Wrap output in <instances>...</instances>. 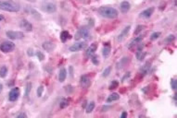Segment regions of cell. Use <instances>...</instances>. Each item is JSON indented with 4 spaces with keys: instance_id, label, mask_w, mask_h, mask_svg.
Wrapping results in <instances>:
<instances>
[{
    "instance_id": "cell-1",
    "label": "cell",
    "mask_w": 177,
    "mask_h": 118,
    "mask_svg": "<svg viewBox=\"0 0 177 118\" xmlns=\"http://www.w3.org/2000/svg\"><path fill=\"white\" fill-rule=\"evenodd\" d=\"M0 9L7 12H18L21 9V6L13 0L0 1Z\"/></svg>"
},
{
    "instance_id": "cell-2",
    "label": "cell",
    "mask_w": 177,
    "mask_h": 118,
    "mask_svg": "<svg viewBox=\"0 0 177 118\" xmlns=\"http://www.w3.org/2000/svg\"><path fill=\"white\" fill-rule=\"evenodd\" d=\"M99 14L106 19H116L118 17V11L111 7H101L98 9Z\"/></svg>"
},
{
    "instance_id": "cell-3",
    "label": "cell",
    "mask_w": 177,
    "mask_h": 118,
    "mask_svg": "<svg viewBox=\"0 0 177 118\" xmlns=\"http://www.w3.org/2000/svg\"><path fill=\"white\" fill-rule=\"evenodd\" d=\"M89 36H90V32H89V30L86 27H82L78 30V31L76 32L75 34V40L78 41L80 39H88Z\"/></svg>"
},
{
    "instance_id": "cell-4",
    "label": "cell",
    "mask_w": 177,
    "mask_h": 118,
    "mask_svg": "<svg viewBox=\"0 0 177 118\" xmlns=\"http://www.w3.org/2000/svg\"><path fill=\"white\" fill-rule=\"evenodd\" d=\"M15 48V44L12 42H3L0 44V50L3 53H9Z\"/></svg>"
},
{
    "instance_id": "cell-5",
    "label": "cell",
    "mask_w": 177,
    "mask_h": 118,
    "mask_svg": "<svg viewBox=\"0 0 177 118\" xmlns=\"http://www.w3.org/2000/svg\"><path fill=\"white\" fill-rule=\"evenodd\" d=\"M6 35L7 36V38H9L10 40H20L24 37L23 32H21V31H8L6 32Z\"/></svg>"
},
{
    "instance_id": "cell-6",
    "label": "cell",
    "mask_w": 177,
    "mask_h": 118,
    "mask_svg": "<svg viewBox=\"0 0 177 118\" xmlns=\"http://www.w3.org/2000/svg\"><path fill=\"white\" fill-rule=\"evenodd\" d=\"M20 89L18 87H15L13 89H11V90L8 93V100L10 101H17L20 97Z\"/></svg>"
},
{
    "instance_id": "cell-7",
    "label": "cell",
    "mask_w": 177,
    "mask_h": 118,
    "mask_svg": "<svg viewBox=\"0 0 177 118\" xmlns=\"http://www.w3.org/2000/svg\"><path fill=\"white\" fill-rule=\"evenodd\" d=\"M41 8H42V10H44L45 12H47V13H54V12L57 11V7L53 3L43 4L41 6Z\"/></svg>"
},
{
    "instance_id": "cell-8",
    "label": "cell",
    "mask_w": 177,
    "mask_h": 118,
    "mask_svg": "<svg viewBox=\"0 0 177 118\" xmlns=\"http://www.w3.org/2000/svg\"><path fill=\"white\" fill-rule=\"evenodd\" d=\"M86 47V42H76L73 45H71L70 47V51L71 52H78L81 51L83 49H85Z\"/></svg>"
},
{
    "instance_id": "cell-9",
    "label": "cell",
    "mask_w": 177,
    "mask_h": 118,
    "mask_svg": "<svg viewBox=\"0 0 177 118\" xmlns=\"http://www.w3.org/2000/svg\"><path fill=\"white\" fill-rule=\"evenodd\" d=\"M20 28L25 31H32V25L27 20H21V22H20Z\"/></svg>"
},
{
    "instance_id": "cell-10",
    "label": "cell",
    "mask_w": 177,
    "mask_h": 118,
    "mask_svg": "<svg viewBox=\"0 0 177 118\" xmlns=\"http://www.w3.org/2000/svg\"><path fill=\"white\" fill-rule=\"evenodd\" d=\"M154 10H155V7H148V8L145 9L144 11H142L141 13H140V17L144 18V19H148V18L151 17V15L153 14Z\"/></svg>"
},
{
    "instance_id": "cell-11",
    "label": "cell",
    "mask_w": 177,
    "mask_h": 118,
    "mask_svg": "<svg viewBox=\"0 0 177 118\" xmlns=\"http://www.w3.org/2000/svg\"><path fill=\"white\" fill-rule=\"evenodd\" d=\"M130 29H131V26H127V27H125V28L122 30V31L118 35V38H117L118 42H122V41H123L124 39H125V37H126L128 35V33H129Z\"/></svg>"
},
{
    "instance_id": "cell-12",
    "label": "cell",
    "mask_w": 177,
    "mask_h": 118,
    "mask_svg": "<svg viewBox=\"0 0 177 118\" xmlns=\"http://www.w3.org/2000/svg\"><path fill=\"white\" fill-rule=\"evenodd\" d=\"M80 83H81L82 87L83 88H87L90 86V83H91V81H90V78L88 76H86V75H84V76H82L80 78Z\"/></svg>"
},
{
    "instance_id": "cell-13",
    "label": "cell",
    "mask_w": 177,
    "mask_h": 118,
    "mask_svg": "<svg viewBox=\"0 0 177 118\" xmlns=\"http://www.w3.org/2000/svg\"><path fill=\"white\" fill-rule=\"evenodd\" d=\"M42 46H43V48L45 49L46 52H48V53L52 52L54 49H55V44H54L53 42H43Z\"/></svg>"
},
{
    "instance_id": "cell-14",
    "label": "cell",
    "mask_w": 177,
    "mask_h": 118,
    "mask_svg": "<svg viewBox=\"0 0 177 118\" xmlns=\"http://www.w3.org/2000/svg\"><path fill=\"white\" fill-rule=\"evenodd\" d=\"M120 8L122 13H127L128 11L130 10V8H131V5L127 1H123V2L120 3Z\"/></svg>"
},
{
    "instance_id": "cell-15",
    "label": "cell",
    "mask_w": 177,
    "mask_h": 118,
    "mask_svg": "<svg viewBox=\"0 0 177 118\" xmlns=\"http://www.w3.org/2000/svg\"><path fill=\"white\" fill-rule=\"evenodd\" d=\"M96 49H97V44H96V43H92V44L87 48L85 55H86L87 56H93V55L95 54V52L96 51Z\"/></svg>"
},
{
    "instance_id": "cell-16",
    "label": "cell",
    "mask_w": 177,
    "mask_h": 118,
    "mask_svg": "<svg viewBox=\"0 0 177 118\" xmlns=\"http://www.w3.org/2000/svg\"><path fill=\"white\" fill-rule=\"evenodd\" d=\"M142 40H143V37L142 36H138V37H135L133 41H132L130 43H129V45H128V47L129 48H132V47H134V46H135V45L137 44H140V42H142Z\"/></svg>"
},
{
    "instance_id": "cell-17",
    "label": "cell",
    "mask_w": 177,
    "mask_h": 118,
    "mask_svg": "<svg viewBox=\"0 0 177 118\" xmlns=\"http://www.w3.org/2000/svg\"><path fill=\"white\" fill-rule=\"evenodd\" d=\"M120 99V95L118 93H116V92H114V93H111L108 97V99H107V102H112V101H118Z\"/></svg>"
},
{
    "instance_id": "cell-18",
    "label": "cell",
    "mask_w": 177,
    "mask_h": 118,
    "mask_svg": "<svg viewBox=\"0 0 177 118\" xmlns=\"http://www.w3.org/2000/svg\"><path fill=\"white\" fill-rule=\"evenodd\" d=\"M66 77H67V70L65 69V68H61L59 73V82H63L65 79H66Z\"/></svg>"
},
{
    "instance_id": "cell-19",
    "label": "cell",
    "mask_w": 177,
    "mask_h": 118,
    "mask_svg": "<svg viewBox=\"0 0 177 118\" xmlns=\"http://www.w3.org/2000/svg\"><path fill=\"white\" fill-rule=\"evenodd\" d=\"M149 67H150V63H146L145 65L141 67V69H140V73H141L143 76L146 75V74L148 72Z\"/></svg>"
},
{
    "instance_id": "cell-20",
    "label": "cell",
    "mask_w": 177,
    "mask_h": 118,
    "mask_svg": "<svg viewBox=\"0 0 177 118\" xmlns=\"http://www.w3.org/2000/svg\"><path fill=\"white\" fill-rule=\"evenodd\" d=\"M129 61V59L127 58V57H123V58L120 60V62L117 64V69H120V68H121V67H123L125 65H126V63Z\"/></svg>"
},
{
    "instance_id": "cell-21",
    "label": "cell",
    "mask_w": 177,
    "mask_h": 118,
    "mask_svg": "<svg viewBox=\"0 0 177 118\" xmlns=\"http://www.w3.org/2000/svg\"><path fill=\"white\" fill-rule=\"evenodd\" d=\"M7 74V67L6 66H2L0 67V78H2V79L6 78Z\"/></svg>"
},
{
    "instance_id": "cell-22",
    "label": "cell",
    "mask_w": 177,
    "mask_h": 118,
    "mask_svg": "<svg viewBox=\"0 0 177 118\" xmlns=\"http://www.w3.org/2000/svg\"><path fill=\"white\" fill-rule=\"evenodd\" d=\"M70 35H69V32L67 31H63L61 32V34H60V39H61V42H65L67 41L68 37H69Z\"/></svg>"
},
{
    "instance_id": "cell-23",
    "label": "cell",
    "mask_w": 177,
    "mask_h": 118,
    "mask_svg": "<svg viewBox=\"0 0 177 118\" xmlns=\"http://www.w3.org/2000/svg\"><path fill=\"white\" fill-rule=\"evenodd\" d=\"M94 109H95V102H94V101H91V102H89L87 107H86V113H87V114H90V113H92Z\"/></svg>"
},
{
    "instance_id": "cell-24",
    "label": "cell",
    "mask_w": 177,
    "mask_h": 118,
    "mask_svg": "<svg viewBox=\"0 0 177 118\" xmlns=\"http://www.w3.org/2000/svg\"><path fill=\"white\" fill-rule=\"evenodd\" d=\"M69 102H70V101H69L68 99H63L62 101H60L59 107L61 108V109H64V108H66L68 105H69Z\"/></svg>"
},
{
    "instance_id": "cell-25",
    "label": "cell",
    "mask_w": 177,
    "mask_h": 118,
    "mask_svg": "<svg viewBox=\"0 0 177 118\" xmlns=\"http://www.w3.org/2000/svg\"><path fill=\"white\" fill-rule=\"evenodd\" d=\"M174 39H175V36L174 34H171L169 36H167L165 40H164V42H166V43H171V42H173L174 41Z\"/></svg>"
},
{
    "instance_id": "cell-26",
    "label": "cell",
    "mask_w": 177,
    "mask_h": 118,
    "mask_svg": "<svg viewBox=\"0 0 177 118\" xmlns=\"http://www.w3.org/2000/svg\"><path fill=\"white\" fill-rule=\"evenodd\" d=\"M145 56H146V53L145 52H142V51H137V53H136V57H137V59L139 60V61L143 60V59H144V57H145Z\"/></svg>"
},
{
    "instance_id": "cell-27",
    "label": "cell",
    "mask_w": 177,
    "mask_h": 118,
    "mask_svg": "<svg viewBox=\"0 0 177 118\" xmlns=\"http://www.w3.org/2000/svg\"><path fill=\"white\" fill-rule=\"evenodd\" d=\"M102 54H103V56H104V57H108L110 54V47H104L103 50H102Z\"/></svg>"
},
{
    "instance_id": "cell-28",
    "label": "cell",
    "mask_w": 177,
    "mask_h": 118,
    "mask_svg": "<svg viewBox=\"0 0 177 118\" xmlns=\"http://www.w3.org/2000/svg\"><path fill=\"white\" fill-rule=\"evenodd\" d=\"M159 36H160V32H153L151 36H150V40L151 41H155V40L159 38Z\"/></svg>"
},
{
    "instance_id": "cell-29",
    "label": "cell",
    "mask_w": 177,
    "mask_h": 118,
    "mask_svg": "<svg viewBox=\"0 0 177 118\" xmlns=\"http://www.w3.org/2000/svg\"><path fill=\"white\" fill-rule=\"evenodd\" d=\"M110 66H108L107 68H105L104 69V71H103V73H102V76L104 77V78H106V77H108L109 75H110Z\"/></svg>"
},
{
    "instance_id": "cell-30",
    "label": "cell",
    "mask_w": 177,
    "mask_h": 118,
    "mask_svg": "<svg viewBox=\"0 0 177 118\" xmlns=\"http://www.w3.org/2000/svg\"><path fill=\"white\" fill-rule=\"evenodd\" d=\"M118 86H119V83H118L117 80H113V81L111 82V84H110V90H115V89H116Z\"/></svg>"
},
{
    "instance_id": "cell-31",
    "label": "cell",
    "mask_w": 177,
    "mask_h": 118,
    "mask_svg": "<svg viewBox=\"0 0 177 118\" xmlns=\"http://www.w3.org/2000/svg\"><path fill=\"white\" fill-rule=\"evenodd\" d=\"M171 87L174 90H176V88H177V82H176V79H173L171 80Z\"/></svg>"
},
{
    "instance_id": "cell-32",
    "label": "cell",
    "mask_w": 177,
    "mask_h": 118,
    "mask_svg": "<svg viewBox=\"0 0 177 118\" xmlns=\"http://www.w3.org/2000/svg\"><path fill=\"white\" fill-rule=\"evenodd\" d=\"M36 56H37V57H38L40 61H43L45 59V55L41 51H36Z\"/></svg>"
},
{
    "instance_id": "cell-33",
    "label": "cell",
    "mask_w": 177,
    "mask_h": 118,
    "mask_svg": "<svg viewBox=\"0 0 177 118\" xmlns=\"http://www.w3.org/2000/svg\"><path fill=\"white\" fill-rule=\"evenodd\" d=\"M143 29H144V26H143V25H138L137 27H136V29H135V35H137L138 33H140Z\"/></svg>"
},
{
    "instance_id": "cell-34",
    "label": "cell",
    "mask_w": 177,
    "mask_h": 118,
    "mask_svg": "<svg viewBox=\"0 0 177 118\" xmlns=\"http://www.w3.org/2000/svg\"><path fill=\"white\" fill-rule=\"evenodd\" d=\"M43 91H44V86H40V87L37 89V95H38V97H41V96H42Z\"/></svg>"
},
{
    "instance_id": "cell-35",
    "label": "cell",
    "mask_w": 177,
    "mask_h": 118,
    "mask_svg": "<svg viewBox=\"0 0 177 118\" xmlns=\"http://www.w3.org/2000/svg\"><path fill=\"white\" fill-rule=\"evenodd\" d=\"M31 88H32V84H31V83L27 84V87H26V93H25V95H26V96H28V95H29V92L31 91Z\"/></svg>"
},
{
    "instance_id": "cell-36",
    "label": "cell",
    "mask_w": 177,
    "mask_h": 118,
    "mask_svg": "<svg viewBox=\"0 0 177 118\" xmlns=\"http://www.w3.org/2000/svg\"><path fill=\"white\" fill-rule=\"evenodd\" d=\"M92 62L94 65H98V60H97V56H93L92 57Z\"/></svg>"
},
{
    "instance_id": "cell-37",
    "label": "cell",
    "mask_w": 177,
    "mask_h": 118,
    "mask_svg": "<svg viewBox=\"0 0 177 118\" xmlns=\"http://www.w3.org/2000/svg\"><path fill=\"white\" fill-rule=\"evenodd\" d=\"M17 117H18V118H21V117H24V118H26V117H27V115H25L24 113H21V114H20V115H17Z\"/></svg>"
},
{
    "instance_id": "cell-38",
    "label": "cell",
    "mask_w": 177,
    "mask_h": 118,
    "mask_svg": "<svg viewBox=\"0 0 177 118\" xmlns=\"http://www.w3.org/2000/svg\"><path fill=\"white\" fill-rule=\"evenodd\" d=\"M126 116H127V113H126V112H123V113L120 115V118H125Z\"/></svg>"
},
{
    "instance_id": "cell-39",
    "label": "cell",
    "mask_w": 177,
    "mask_h": 118,
    "mask_svg": "<svg viewBox=\"0 0 177 118\" xmlns=\"http://www.w3.org/2000/svg\"><path fill=\"white\" fill-rule=\"evenodd\" d=\"M33 54L32 53V49H28V56H32Z\"/></svg>"
},
{
    "instance_id": "cell-40",
    "label": "cell",
    "mask_w": 177,
    "mask_h": 118,
    "mask_svg": "<svg viewBox=\"0 0 177 118\" xmlns=\"http://www.w3.org/2000/svg\"><path fill=\"white\" fill-rule=\"evenodd\" d=\"M2 90H3V85H2V84H0V93H1Z\"/></svg>"
},
{
    "instance_id": "cell-41",
    "label": "cell",
    "mask_w": 177,
    "mask_h": 118,
    "mask_svg": "<svg viewBox=\"0 0 177 118\" xmlns=\"http://www.w3.org/2000/svg\"><path fill=\"white\" fill-rule=\"evenodd\" d=\"M2 20H4V17H3V15H0V21H2Z\"/></svg>"
}]
</instances>
